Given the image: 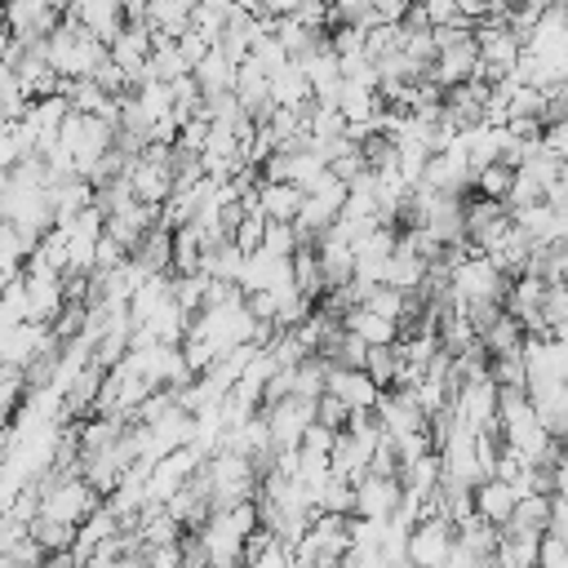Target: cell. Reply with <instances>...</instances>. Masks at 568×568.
Masks as SVG:
<instances>
[{"label": "cell", "mask_w": 568, "mask_h": 568, "mask_svg": "<svg viewBox=\"0 0 568 568\" xmlns=\"http://www.w3.org/2000/svg\"><path fill=\"white\" fill-rule=\"evenodd\" d=\"M453 537H457V528L448 519H417L404 541V559L413 568H439L453 550Z\"/></svg>", "instance_id": "cell-1"}, {"label": "cell", "mask_w": 568, "mask_h": 568, "mask_svg": "<svg viewBox=\"0 0 568 568\" xmlns=\"http://www.w3.org/2000/svg\"><path fill=\"white\" fill-rule=\"evenodd\" d=\"M209 49H213V40H209V36H200L195 27H186V31L178 36V53L186 58V67H195V62H200Z\"/></svg>", "instance_id": "cell-17"}, {"label": "cell", "mask_w": 568, "mask_h": 568, "mask_svg": "<svg viewBox=\"0 0 568 568\" xmlns=\"http://www.w3.org/2000/svg\"><path fill=\"white\" fill-rule=\"evenodd\" d=\"M364 373L382 386H395V373H399V351L395 346H368V359H364Z\"/></svg>", "instance_id": "cell-10"}, {"label": "cell", "mask_w": 568, "mask_h": 568, "mask_svg": "<svg viewBox=\"0 0 568 568\" xmlns=\"http://www.w3.org/2000/svg\"><path fill=\"white\" fill-rule=\"evenodd\" d=\"M262 253H271V257H293V253H297V231H293V222H266V231H262Z\"/></svg>", "instance_id": "cell-12"}, {"label": "cell", "mask_w": 568, "mask_h": 568, "mask_svg": "<svg viewBox=\"0 0 568 568\" xmlns=\"http://www.w3.org/2000/svg\"><path fill=\"white\" fill-rule=\"evenodd\" d=\"M510 178H515V169H506V164H488V169H479V173H475V191H479L484 200H497V204H506Z\"/></svg>", "instance_id": "cell-11"}, {"label": "cell", "mask_w": 568, "mask_h": 568, "mask_svg": "<svg viewBox=\"0 0 568 568\" xmlns=\"http://www.w3.org/2000/svg\"><path fill=\"white\" fill-rule=\"evenodd\" d=\"M328 49L337 58H355V53H364V31L359 27H333L328 31Z\"/></svg>", "instance_id": "cell-16"}, {"label": "cell", "mask_w": 568, "mask_h": 568, "mask_svg": "<svg viewBox=\"0 0 568 568\" xmlns=\"http://www.w3.org/2000/svg\"><path fill=\"white\" fill-rule=\"evenodd\" d=\"M324 390H328V395H337L351 413H355V408H373V404H377V395H382V390H377V382H373L364 368H333V364H328Z\"/></svg>", "instance_id": "cell-3"}, {"label": "cell", "mask_w": 568, "mask_h": 568, "mask_svg": "<svg viewBox=\"0 0 568 568\" xmlns=\"http://www.w3.org/2000/svg\"><path fill=\"white\" fill-rule=\"evenodd\" d=\"M537 541L528 532H501L497 550H493V568H537Z\"/></svg>", "instance_id": "cell-9"}, {"label": "cell", "mask_w": 568, "mask_h": 568, "mask_svg": "<svg viewBox=\"0 0 568 568\" xmlns=\"http://www.w3.org/2000/svg\"><path fill=\"white\" fill-rule=\"evenodd\" d=\"M346 417H351V408H346V404H342L337 395H328V390H324V395L315 399V426L342 430V426H346Z\"/></svg>", "instance_id": "cell-14"}, {"label": "cell", "mask_w": 568, "mask_h": 568, "mask_svg": "<svg viewBox=\"0 0 568 568\" xmlns=\"http://www.w3.org/2000/svg\"><path fill=\"white\" fill-rule=\"evenodd\" d=\"M368 4H373V18H377V22H399L413 0H368Z\"/></svg>", "instance_id": "cell-18"}, {"label": "cell", "mask_w": 568, "mask_h": 568, "mask_svg": "<svg viewBox=\"0 0 568 568\" xmlns=\"http://www.w3.org/2000/svg\"><path fill=\"white\" fill-rule=\"evenodd\" d=\"M550 497H555V493H550ZM550 497H541V493L519 497L515 510H510V519L501 524V532H528V537H541V532L550 528Z\"/></svg>", "instance_id": "cell-8"}, {"label": "cell", "mask_w": 568, "mask_h": 568, "mask_svg": "<svg viewBox=\"0 0 568 568\" xmlns=\"http://www.w3.org/2000/svg\"><path fill=\"white\" fill-rule=\"evenodd\" d=\"M399 497H404V488H399V475H359L355 479V519H390L395 515V506H399Z\"/></svg>", "instance_id": "cell-2"}, {"label": "cell", "mask_w": 568, "mask_h": 568, "mask_svg": "<svg viewBox=\"0 0 568 568\" xmlns=\"http://www.w3.org/2000/svg\"><path fill=\"white\" fill-rule=\"evenodd\" d=\"M253 200H257V209H262L266 222H293L302 213V200L306 195L293 182H257Z\"/></svg>", "instance_id": "cell-6"}, {"label": "cell", "mask_w": 568, "mask_h": 568, "mask_svg": "<svg viewBox=\"0 0 568 568\" xmlns=\"http://www.w3.org/2000/svg\"><path fill=\"white\" fill-rule=\"evenodd\" d=\"M191 80L200 89V98H217V93H231L235 89V62L213 44L195 67H191Z\"/></svg>", "instance_id": "cell-5"}, {"label": "cell", "mask_w": 568, "mask_h": 568, "mask_svg": "<svg viewBox=\"0 0 568 568\" xmlns=\"http://www.w3.org/2000/svg\"><path fill=\"white\" fill-rule=\"evenodd\" d=\"M342 328L355 333L364 346H395V342H399V324H395V320H382V315H373V311H364V306L346 311V315H342Z\"/></svg>", "instance_id": "cell-7"}, {"label": "cell", "mask_w": 568, "mask_h": 568, "mask_svg": "<svg viewBox=\"0 0 568 568\" xmlns=\"http://www.w3.org/2000/svg\"><path fill=\"white\" fill-rule=\"evenodd\" d=\"M541 320H546V328H555V324H564L568 320V284H546V293H541Z\"/></svg>", "instance_id": "cell-13"}, {"label": "cell", "mask_w": 568, "mask_h": 568, "mask_svg": "<svg viewBox=\"0 0 568 568\" xmlns=\"http://www.w3.org/2000/svg\"><path fill=\"white\" fill-rule=\"evenodd\" d=\"M550 337H555V342H564V346H568V320H564V324H555V328H550Z\"/></svg>", "instance_id": "cell-19"}, {"label": "cell", "mask_w": 568, "mask_h": 568, "mask_svg": "<svg viewBox=\"0 0 568 568\" xmlns=\"http://www.w3.org/2000/svg\"><path fill=\"white\" fill-rule=\"evenodd\" d=\"M537 568H568V541L555 532H541L537 541Z\"/></svg>", "instance_id": "cell-15"}, {"label": "cell", "mask_w": 568, "mask_h": 568, "mask_svg": "<svg viewBox=\"0 0 568 568\" xmlns=\"http://www.w3.org/2000/svg\"><path fill=\"white\" fill-rule=\"evenodd\" d=\"M515 488L506 484V479H484V484H475L470 488V506H475V515L484 519V524H493V528H501L506 519H510V510H515Z\"/></svg>", "instance_id": "cell-4"}]
</instances>
